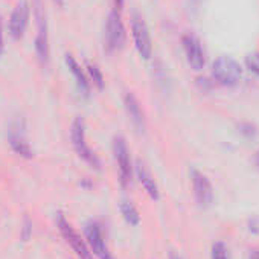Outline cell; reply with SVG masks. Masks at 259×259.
Returning a JSON list of instances; mask_svg holds the SVG:
<instances>
[{
	"label": "cell",
	"instance_id": "2e32d148",
	"mask_svg": "<svg viewBox=\"0 0 259 259\" xmlns=\"http://www.w3.org/2000/svg\"><path fill=\"white\" fill-rule=\"evenodd\" d=\"M120 213L130 226H138L141 223V215H139L138 209L130 201H123L120 204Z\"/></svg>",
	"mask_w": 259,
	"mask_h": 259
},
{
	"label": "cell",
	"instance_id": "7a4b0ae2",
	"mask_svg": "<svg viewBox=\"0 0 259 259\" xmlns=\"http://www.w3.org/2000/svg\"><path fill=\"white\" fill-rule=\"evenodd\" d=\"M70 141H72V147H73L75 153L78 154V157L81 160H84L89 166H92L95 169L101 168V162H99L98 156L95 154V151L87 144L85 123H84V120L81 117H76L72 122V126H70Z\"/></svg>",
	"mask_w": 259,
	"mask_h": 259
},
{
	"label": "cell",
	"instance_id": "44dd1931",
	"mask_svg": "<svg viewBox=\"0 0 259 259\" xmlns=\"http://www.w3.org/2000/svg\"><path fill=\"white\" fill-rule=\"evenodd\" d=\"M248 230L253 233H259V218H251L248 221Z\"/></svg>",
	"mask_w": 259,
	"mask_h": 259
},
{
	"label": "cell",
	"instance_id": "5bb4252c",
	"mask_svg": "<svg viewBox=\"0 0 259 259\" xmlns=\"http://www.w3.org/2000/svg\"><path fill=\"white\" fill-rule=\"evenodd\" d=\"M64 61H66V66H67L69 72L72 73V76H73V79H75V82H76V87H78L79 93L84 95V96H89V95H90L92 84H90V81H89L87 73L82 70L81 64H79V63L75 60V57L70 55V54L66 55Z\"/></svg>",
	"mask_w": 259,
	"mask_h": 259
},
{
	"label": "cell",
	"instance_id": "ffe728a7",
	"mask_svg": "<svg viewBox=\"0 0 259 259\" xmlns=\"http://www.w3.org/2000/svg\"><path fill=\"white\" fill-rule=\"evenodd\" d=\"M5 51V40H4V22H2V16H0V57H2Z\"/></svg>",
	"mask_w": 259,
	"mask_h": 259
},
{
	"label": "cell",
	"instance_id": "e0dca14e",
	"mask_svg": "<svg viewBox=\"0 0 259 259\" xmlns=\"http://www.w3.org/2000/svg\"><path fill=\"white\" fill-rule=\"evenodd\" d=\"M85 69H87V76H89L90 84H93L96 89L102 90L105 81H104V75H102L101 69L98 67V64H95V63H87Z\"/></svg>",
	"mask_w": 259,
	"mask_h": 259
},
{
	"label": "cell",
	"instance_id": "ba28073f",
	"mask_svg": "<svg viewBox=\"0 0 259 259\" xmlns=\"http://www.w3.org/2000/svg\"><path fill=\"white\" fill-rule=\"evenodd\" d=\"M182 45H183V51L186 55V61L191 66V69L195 72L203 70L206 66V55H204V51L198 37L194 34H185L182 37Z\"/></svg>",
	"mask_w": 259,
	"mask_h": 259
},
{
	"label": "cell",
	"instance_id": "484cf974",
	"mask_svg": "<svg viewBox=\"0 0 259 259\" xmlns=\"http://www.w3.org/2000/svg\"><path fill=\"white\" fill-rule=\"evenodd\" d=\"M54 2H55L57 5H60V7H63V5H64V0H54Z\"/></svg>",
	"mask_w": 259,
	"mask_h": 259
},
{
	"label": "cell",
	"instance_id": "d4e9b609",
	"mask_svg": "<svg viewBox=\"0 0 259 259\" xmlns=\"http://www.w3.org/2000/svg\"><path fill=\"white\" fill-rule=\"evenodd\" d=\"M169 259H183V257L177 253H169Z\"/></svg>",
	"mask_w": 259,
	"mask_h": 259
},
{
	"label": "cell",
	"instance_id": "7c38bea8",
	"mask_svg": "<svg viewBox=\"0 0 259 259\" xmlns=\"http://www.w3.org/2000/svg\"><path fill=\"white\" fill-rule=\"evenodd\" d=\"M8 142L13 148V151L16 154H19L20 157L25 159H31L34 157V151L31 144L26 139V135L23 132V128L20 126V123H13L10 126V132H8Z\"/></svg>",
	"mask_w": 259,
	"mask_h": 259
},
{
	"label": "cell",
	"instance_id": "cb8c5ba5",
	"mask_svg": "<svg viewBox=\"0 0 259 259\" xmlns=\"http://www.w3.org/2000/svg\"><path fill=\"white\" fill-rule=\"evenodd\" d=\"M253 162H254V165L259 168V151H256V154H254V159H253Z\"/></svg>",
	"mask_w": 259,
	"mask_h": 259
},
{
	"label": "cell",
	"instance_id": "d6986e66",
	"mask_svg": "<svg viewBox=\"0 0 259 259\" xmlns=\"http://www.w3.org/2000/svg\"><path fill=\"white\" fill-rule=\"evenodd\" d=\"M245 66L250 72L259 75V52H254V54H250L247 55L245 58Z\"/></svg>",
	"mask_w": 259,
	"mask_h": 259
},
{
	"label": "cell",
	"instance_id": "5b68a950",
	"mask_svg": "<svg viewBox=\"0 0 259 259\" xmlns=\"http://www.w3.org/2000/svg\"><path fill=\"white\" fill-rule=\"evenodd\" d=\"M57 227L61 233V236L64 238V241L72 247V250L75 251V254L79 259H93V254L87 245V242L79 236V233L72 227V224L66 220V217L63 213L57 215Z\"/></svg>",
	"mask_w": 259,
	"mask_h": 259
},
{
	"label": "cell",
	"instance_id": "4316f807",
	"mask_svg": "<svg viewBox=\"0 0 259 259\" xmlns=\"http://www.w3.org/2000/svg\"><path fill=\"white\" fill-rule=\"evenodd\" d=\"M251 259H259V253H254V254L251 256Z\"/></svg>",
	"mask_w": 259,
	"mask_h": 259
},
{
	"label": "cell",
	"instance_id": "603a6c76",
	"mask_svg": "<svg viewBox=\"0 0 259 259\" xmlns=\"http://www.w3.org/2000/svg\"><path fill=\"white\" fill-rule=\"evenodd\" d=\"M114 2V11H120L122 8H123V0H113Z\"/></svg>",
	"mask_w": 259,
	"mask_h": 259
},
{
	"label": "cell",
	"instance_id": "30bf717a",
	"mask_svg": "<svg viewBox=\"0 0 259 259\" xmlns=\"http://www.w3.org/2000/svg\"><path fill=\"white\" fill-rule=\"evenodd\" d=\"M85 239L92 254H95L98 259H114L105 244L104 233L96 223L92 221L85 226Z\"/></svg>",
	"mask_w": 259,
	"mask_h": 259
},
{
	"label": "cell",
	"instance_id": "8992f818",
	"mask_svg": "<svg viewBox=\"0 0 259 259\" xmlns=\"http://www.w3.org/2000/svg\"><path fill=\"white\" fill-rule=\"evenodd\" d=\"M113 156H114V162L117 165V171L120 176V182L123 186H128L133 180V163H132V157H130V150L128 145L125 142V139L122 136H116L113 139Z\"/></svg>",
	"mask_w": 259,
	"mask_h": 259
},
{
	"label": "cell",
	"instance_id": "277c9868",
	"mask_svg": "<svg viewBox=\"0 0 259 259\" xmlns=\"http://www.w3.org/2000/svg\"><path fill=\"white\" fill-rule=\"evenodd\" d=\"M125 28L122 23V19L117 11H111L105 20L104 28V48L108 52H116L123 48L125 45Z\"/></svg>",
	"mask_w": 259,
	"mask_h": 259
},
{
	"label": "cell",
	"instance_id": "9c48e42d",
	"mask_svg": "<svg viewBox=\"0 0 259 259\" xmlns=\"http://www.w3.org/2000/svg\"><path fill=\"white\" fill-rule=\"evenodd\" d=\"M29 14H31L29 2L28 0H20L16 5V8L13 10L10 16V22H8V31L14 40H20L25 35L28 23H29Z\"/></svg>",
	"mask_w": 259,
	"mask_h": 259
},
{
	"label": "cell",
	"instance_id": "4fadbf2b",
	"mask_svg": "<svg viewBox=\"0 0 259 259\" xmlns=\"http://www.w3.org/2000/svg\"><path fill=\"white\" fill-rule=\"evenodd\" d=\"M123 107L125 111L132 120L133 126L138 130L139 133H144L145 130V114L142 110V105L139 102V99L132 93V92H125L123 93Z\"/></svg>",
	"mask_w": 259,
	"mask_h": 259
},
{
	"label": "cell",
	"instance_id": "9a60e30c",
	"mask_svg": "<svg viewBox=\"0 0 259 259\" xmlns=\"http://www.w3.org/2000/svg\"><path fill=\"white\" fill-rule=\"evenodd\" d=\"M136 176L142 185V188L145 189V192L153 198V200H159V188L154 182V179L151 177V174L145 169V166L142 163H138L136 166Z\"/></svg>",
	"mask_w": 259,
	"mask_h": 259
},
{
	"label": "cell",
	"instance_id": "7402d4cb",
	"mask_svg": "<svg viewBox=\"0 0 259 259\" xmlns=\"http://www.w3.org/2000/svg\"><path fill=\"white\" fill-rule=\"evenodd\" d=\"M29 233H31V224H29V221L26 220V221H25V233H23V238H25V241L29 238Z\"/></svg>",
	"mask_w": 259,
	"mask_h": 259
},
{
	"label": "cell",
	"instance_id": "3957f363",
	"mask_svg": "<svg viewBox=\"0 0 259 259\" xmlns=\"http://www.w3.org/2000/svg\"><path fill=\"white\" fill-rule=\"evenodd\" d=\"M212 76L218 84L233 87L239 84L242 78V67L232 57L221 55L212 64Z\"/></svg>",
	"mask_w": 259,
	"mask_h": 259
},
{
	"label": "cell",
	"instance_id": "52a82bcc",
	"mask_svg": "<svg viewBox=\"0 0 259 259\" xmlns=\"http://www.w3.org/2000/svg\"><path fill=\"white\" fill-rule=\"evenodd\" d=\"M132 35H133V41H135V46H136L139 55L144 60H150L153 55L151 34H150L147 22L138 14H135L132 17Z\"/></svg>",
	"mask_w": 259,
	"mask_h": 259
},
{
	"label": "cell",
	"instance_id": "6da1fadb",
	"mask_svg": "<svg viewBox=\"0 0 259 259\" xmlns=\"http://www.w3.org/2000/svg\"><path fill=\"white\" fill-rule=\"evenodd\" d=\"M32 13L35 19L37 34H35V54L38 61L46 66L49 61V29H48V17L43 0H32Z\"/></svg>",
	"mask_w": 259,
	"mask_h": 259
},
{
	"label": "cell",
	"instance_id": "8fae6325",
	"mask_svg": "<svg viewBox=\"0 0 259 259\" xmlns=\"http://www.w3.org/2000/svg\"><path fill=\"white\" fill-rule=\"evenodd\" d=\"M191 179H192L194 195H195L198 206L200 207H209L213 201V188H212L209 179L197 169L192 171Z\"/></svg>",
	"mask_w": 259,
	"mask_h": 259
},
{
	"label": "cell",
	"instance_id": "ac0fdd59",
	"mask_svg": "<svg viewBox=\"0 0 259 259\" xmlns=\"http://www.w3.org/2000/svg\"><path fill=\"white\" fill-rule=\"evenodd\" d=\"M210 259H230L229 256V250L224 245V242L218 241L212 245L210 248Z\"/></svg>",
	"mask_w": 259,
	"mask_h": 259
}]
</instances>
